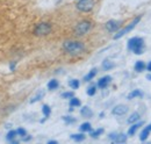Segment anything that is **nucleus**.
<instances>
[{
  "mask_svg": "<svg viewBox=\"0 0 151 144\" xmlns=\"http://www.w3.org/2000/svg\"><path fill=\"white\" fill-rule=\"evenodd\" d=\"M96 73H98V70H96V69H92L91 71H90L87 74H86V76H85L84 80H85V81H91V80L94 78L95 76H96Z\"/></svg>",
  "mask_w": 151,
  "mask_h": 144,
  "instance_id": "f3484780",
  "label": "nucleus"
},
{
  "mask_svg": "<svg viewBox=\"0 0 151 144\" xmlns=\"http://www.w3.org/2000/svg\"><path fill=\"white\" fill-rule=\"evenodd\" d=\"M76 6L80 12H90L94 7V0H79Z\"/></svg>",
  "mask_w": 151,
  "mask_h": 144,
  "instance_id": "39448f33",
  "label": "nucleus"
},
{
  "mask_svg": "<svg viewBox=\"0 0 151 144\" xmlns=\"http://www.w3.org/2000/svg\"><path fill=\"white\" fill-rule=\"evenodd\" d=\"M63 120L66 122V123H75L76 119L71 117V116H63Z\"/></svg>",
  "mask_w": 151,
  "mask_h": 144,
  "instance_id": "c756f323",
  "label": "nucleus"
},
{
  "mask_svg": "<svg viewBox=\"0 0 151 144\" xmlns=\"http://www.w3.org/2000/svg\"><path fill=\"white\" fill-rule=\"evenodd\" d=\"M150 129H149V127H147V128H144L143 130H142V132L139 134V140L142 141V142H144L147 138H148V136H149V134H150Z\"/></svg>",
  "mask_w": 151,
  "mask_h": 144,
  "instance_id": "2eb2a0df",
  "label": "nucleus"
},
{
  "mask_svg": "<svg viewBox=\"0 0 151 144\" xmlns=\"http://www.w3.org/2000/svg\"><path fill=\"white\" fill-rule=\"evenodd\" d=\"M42 113H43L44 117L48 119V117L50 116V114H51V108L49 107L48 105H43V107H42Z\"/></svg>",
  "mask_w": 151,
  "mask_h": 144,
  "instance_id": "5701e85b",
  "label": "nucleus"
},
{
  "mask_svg": "<svg viewBox=\"0 0 151 144\" xmlns=\"http://www.w3.org/2000/svg\"><path fill=\"white\" fill-rule=\"evenodd\" d=\"M51 32V24L48 22H41L36 24L34 29V35L36 36H45Z\"/></svg>",
  "mask_w": 151,
  "mask_h": 144,
  "instance_id": "20e7f679",
  "label": "nucleus"
},
{
  "mask_svg": "<svg viewBox=\"0 0 151 144\" xmlns=\"http://www.w3.org/2000/svg\"><path fill=\"white\" fill-rule=\"evenodd\" d=\"M114 66H115V64H114L113 62H111V60H104V63H102V68L105 69V70H111V69H113Z\"/></svg>",
  "mask_w": 151,
  "mask_h": 144,
  "instance_id": "393cba45",
  "label": "nucleus"
},
{
  "mask_svg": "<svg viewBox=\"0 0 151 144\" xmlns=\"http://www.w3.org/2000/svg\"><path fill=\"white\" fill-rule=\"evenodd\" d=\"M147 69V65L143 60H137L135 64V71L136 72H142Z\"/></svg>",
  "mask_w": 151,
  "mask_h": 144,
  "instance_id": "ddd939ff",
  "label": "nucleus"
},
{
  "mask_svg": "<svg viewBox=\"0 0 151 144\" xmlns=\"http://www.w3.org/2000/svg\"><path fill=\"white\" fill-rule=\"evenodd\" d=\"M71 138L75 140V141H77V142H81V141L85 140V135L80 131L79 134H72V135H71Z\"/></svg>",
  "mask_w": 151,
  "mask_h": 144,
  "instance_id": "412c9836",
  "label": "nucleus"
},
{
  "mask_svg": "<svg viewBox=\"0 0 151 144\" xmlns=\"http://www.w3.org/2000/svg\"><path fill=\"white\" fill-rule=\"evenodd\" d=\"M92 29V23L87 20H84L81 22H79L77 26L75 27L73 32H75V35L77 36H83L85 34H87L90 30Z\"/></svg>",
  "mask_w": 151,
  "mask_h": 144,
  "instance_id": "7ed1b4c3",
  "label": "nucleus"
},
{
  "mask_svg": "<svg viewBox=\"0 0 151 144\" xmlns=\"http://www.w3.org/2000/svg\"><path fill=\"white\" fill-rule=\"evenodd\" d=\"M109 138L114 143H124L127 141V135L126 134H111Z\"/></svg>",
  "mask_w": 151,
  "mask_h": 144,
  "instance_id": "6e6552de",
  "label": "nucleus"
},
{
  "mask_svg": "<svg viewBox=\"0 0 151 144\" xmlns=\"http://www.w3.org/2000/svg\"><path fill=\"white\" fill-rule=\"evenodd\" d=\"M79 130H80L81 132H91V130H92V126H91V123L85 122V123H83L81 126L79 127Z\"/></svg>",
  "mask_w": 151,
  "mask_h": 144,
  "instance_id": "a211bd4d",
  "label": "nucleus"
},
{
  "mask_svg": "<svg viewBox=\"0 0 151 144\" xmlns=\"http://www.w3.org/2000/svg\"><path fill=\"white\" fill-rule=\"evenodd\" d=\"M80 106V100L79 99H77V98H71L70 99V110H72L73 109V107H79Z\"/></svg>",
  "mask_w": 151,
  "mask_h": 144,
  "instance_id": "4be33fe9",
  "label": "nucleus"
},
{
  "mask_svg": "<svg viewBox=\"0 0 151 144\" xmlns=\"http://www.w3.org/2000/svg\"><path fill=\"white\" fill-rule=\"evenodd\" d=\"M139 20H141V17H137V18H135L132 20V22L129 24V26H127L126 28H123V29H121L116 35H114V40H119V38H121L123 35H126L127 33H129L130 30H132L134 28H135V26L139 22Z\"/></svg>",
  "mask_w": 151,
  "mask_h": 144,
  "instance_id": "423d86ee",
  "label": "nucleus"
},
{
  "mask_svg": "<svg viewBox=\"0 0 151 144\" xmlns=\"http://www.w3.org/2000/svg\"><path fill=\"white\" fill-rule=\"evenodd\" d=\"M15 65H17V62H13V63H11V65H9V69H11V71H14V70H15Z\"/></svg>",
  "mask_w": 151,
  "mask_h": 144,
  "instance_id": "2f4dec72",
  "label": "nucleus"
},
{
  "mask_svg": "<svg viewBox=\"0 0 151 144\" xmlns=\"http://www.w3.org/2000/svg\"><path fill=\"white\" fill-rule=\"evenodd\" d=\"M73 96H75V93L73 92H65V93L62 94V98L63 99H71Z\"/></svg>",
  "mask_w": 151,
  "mask_h": 144,
  "instance_id": "cd10ccee",
  "label": "nucleus"
},
{
  "mask_svg": "<svg viewBox=\"0 0 151 144\" xmlns=\"http://www.w3.org/2000/svg\"><path fill=\"white\" fill-rule=\"evenodd\" d=\"M128 49L134 54L142 55L144 51V41L141 37H132L128 41Z\"/></svg>",
  "mask_w": 151,
  "mask_h": 144,
  "instance_id": "f03ea898",
  "label": "nucleus"
},
{
  "mask_svg": "<svg viewBox=\"0 0 151 144\" xmlns=\"http://www.w3.org/2000/svg\"><path fill=\"white\" fill-rule=\"evenodd\" d=\"M105 27H106V29H107L108 32L113 33V32H116V30L121 27V22H120V21H115V20H109L108 22H106Z\"/></svg>",
  "mask_w": 151,
  "mask_h": 144,
  "instance_id": "0eeeda50",
  "label": "nucleus"
},
{
  "mask_svg": "<svg viewBox=\"0 0 151 144\" xmlns=\"http://www.w3.org/2000/svg\"><path fill=\"white\" fill-rule=\"evenodd\" d=\"M101 134H104V129L102 128H99L96 130H91V137H93V138H98Z\"/></svg>",
  "mask_w": 151,
  "mask_h": 144,
  "instance_id": "a878e982",
  "label": "nucleus"
},
{
  "mask_svg": "<svg viewBox=\"0 0 151 144\" xmlns=\"http://www.w3.org/2000/svg\"><path fill=\"white\" fill-rule=\"evenodd\" d=\"M58 86H59V83H58V80H56V79H51V80L48 83V89L50 91L57 90Z\"/></svg>",
  "mask_w": 151,
  "mask_h": 144,
  "instance_id": "6ab92c4d",
  "label": "nucleus"
},
{
  "mask_svg": "<svg viewBox=\"0 0 151 144\" xmlns=\"http://www.w3.org/2000/svg\"><path fill=\"white\" fill-rule=\"evenodd\" d=\"M137 96H143V92H141L139 90H134L132 92V93H129L128 94V96H127V99L128 100H132V99H134V98H137Z\"/></svg>",
  "mask_w": 151,
  "mask_h": 144,
  "instance_id": "dca6fc26",
  "label": "nucleus"
},
{
  "mask_svg": "<svg viewBox=\"0 0 151 144\" xmlns=\"http://www.w3.org/2000/svg\"><path fill=\"white\" fill-rule=\"evenodd\" d=\"M48 144H57V141H49Z\"/></svg>",
  "mask_w": 151,
  "mask_h": 144,
  "instance_id": "72a5a7b5",
  "label": "nucleus"
},
{
  "mask_svg": "<svg viewBox=\"0 0 151 144\" xmlns=\"http://www.w3.org/2000/svg\"><path fill=\"white\" fill-rule=\"evenodd\" d=\"M147 79H148V80H151V73H150V74H148V76H147Z\"/></svg>",
  "mask_w": 151,
  "mask_h": 144,
  "instance_id": "f704fd0d",
  "label": "nucleus"
},
{
  "mask_svg": "<svg viewBox=\"0 0 151 144\" xmlns=\"http://www.w3.org/2000/svg\"><path fill=\"white\" fill-rule=\"evenodd\" d=\"M44 91H38L37 93H36V95L33 98V99H30V104H34V102H37V101H40L43 96H44Z\"/></svg>",
  "mask_w": 151,
  "mask_h": 144,
  "instance_id": "aec40b11",
  "label": "nucleus"
},
{
  "mask_svg": "<svg viewBox=\"0 0 151 144\" xmlns=\"http://www.w3.org/2000/svg\"><path fill=\"white\" fill-rule=\"evenodd\" d=\"M111 80H112V77H111V76H105V77L100 78L99 81H98V87H100V89H106V87L109 85Z\"/></svg>",
  "mask_w": 151,
  "mask_h": 144,
  "instance_id": "9d476101",
  "label": "nucleus"
},
{
  "mask_svg": "<svg viewBox=\"0 0 151 144\" xmlns=\"http://www.w3.org/2000/svg\"><path fill=\"white\" fill-rule=\"evenodd\" d=\"M95 92H96V87H95V86H90V87L87 89V94H88L90 96L94 95Z\"/></svg>",
  "mask_w": 151,
  "mask_h": 144,
  "instance_id": "c85d7f7f",
  "label": "nucleus"
},
{
  "mask_svg": "<svg viewBox=\"0 0 151 144\" xmlns=\"http://www.w3.org/2000/svg\"><path fill=\"white\" fill-rule=\"evenodd\" d=\"M128 112V107L127 106H124V105H117V106H115L113 108V110H112V113H113L114 115H124L126 113Z\"/></svg>",
  "mask_w": 151,
  "mask_h": 144,
  "instance_id": "1a4fd4ad",
  "label": "nucleus"
},
{
  "mask_svg": "<svg viewBox=\"0 0 151 144\" xmlns=\"http://www.w3.org/2000/svg\"><path fill=\"white\" fill-rule=\"evenodd\" d=\"M63 49L71 55H77L80 54L81 51H84L85 45L84 43L79 42V41H65L63 43Z\"/></svg>",
  "mask_w": 151,
  "mask_h": 144,
  "instance_id": "f257e3e1",
  "label": "nucleus"
},
{
  "mask_svg": "<svg viewBox=\"0 0 151 144\" xmlns=\"http://www.w3.org/2000/svg\"><path fill=\"white\" fill-rule=\"evenodd\" d=\"M17 132H18V135L19 136H27V132H26V130L23 129V128H19V129H17Z\"/></svg>",
  "mask_w": 151,
  "mask_h": 144,
  "instance_id": "7c9ffc66",
  "label": "nucleus"
},
{
  "mask_svg": "<svg viewBox=\"0 0 151 144\" xmlns=\"http://www.w3.org/2000/svg\"><path fill=\"white\" fill-rule=\"evenodd\" d=\"M139 120V114L138 113H132V115L129 116V119H128V123H135V122H137Z\"/></svg>",
  "mask_w": 151,
  "mask_h": 144,
  "instance_id": "b1692460",
  "label": "nucleus"
},
{
  "mask_svg": "<svg viewBox=\"0 0 151 144\" xmlns=\"http://www.w3.org/2000/svg\"><path fill=\"white\" fill-rule=\"evenodd\" d=\"M18 136V132H17V130H11V131H8V134H7V136H6V138H7V141H9L11 143H19L17 140H15V137Z\"/></svg>",
  "mask_w": 151,
  "mask_h": 144,
  "instance_id": "f8f14e48",
  "label": "nucleus"
},
{
  "mask_svg": "<svg viewBox=\"0 0 151 144\" xmlns=\"http://www.w3.org/2000/svg\"><path fill=\"white\" fill-rule=\"evenodd\" d=\"M80 114L84 116V117H91L92 115H93V112L91 110V108L87 107V106H85V107H83L80 109Z\"/></svg>",
  "mask_w": 151,
  "mask_h": 144,
  "instance_id": "4468645a",
  "label": "nucleus"
},
{
  "mask_svg": "<svg viewBox=\"0 0 151 144\" xmlns=\"http://www.w3.org/2000/svg\"><path fill=\"white\" fill-rule=\"evenodd\" d=\"M79 85H80V83H79V80H77V79H72V80L69 81V86H70L72 90H77V89L79 87Z\"/></svg>",
  "mask_w": 151,
  "mask_h": 144,
  "instance_id": "bb28decb",
  "label": "nucleus"
},
{
  "mask_svg": "<svg viewBox=\"0 0 151 144\" xmlns=\"http://www.w3.org/2000/svg\"><path fill=\"white\" fill-rule=\"evenodd\" d=\"M148 127H149V129H150V130H151V125H149V126H148Z\"/></svg>",
  "mask_w": 151,
  "mask_h": 144,
  "instance_id": "c9c22d12",
  "label": "nucleus"
},
{
  "mask_svg": "<svg viewBox=\"0 0 151 144\" xmlns=\"http://www.w3.org/2000/svg\"><path fill=\"white\" fill-rule=\"evenodd\" d=\"M143 125H144V122H143V121H139L138 123H134V125L129 128V130H128V135H129V136L135 135V134H136V131L138 130V128H139V127H142Z\"/></svg>",
  "mask_w": 151,
  "mask_h": 144,
  "instance_id": "9b49d317",
  "label": "nucleus"
},
{
  "mask_svg": "<svg viewBox=\"0 0 151 144\" xmlns=\"http://www.w3.org/2000/svg\"><path fill=\"white\" fill-rule=\"evenodd\" d=\"M147 70L151 72V62L149 63V64H148V65H147Z\"/></svg>",
  "mask_w": 151,
  "mask_h": 144,
  "instance_id": "473e14b6",
  "label": "nucleus"
}]
</instances>
